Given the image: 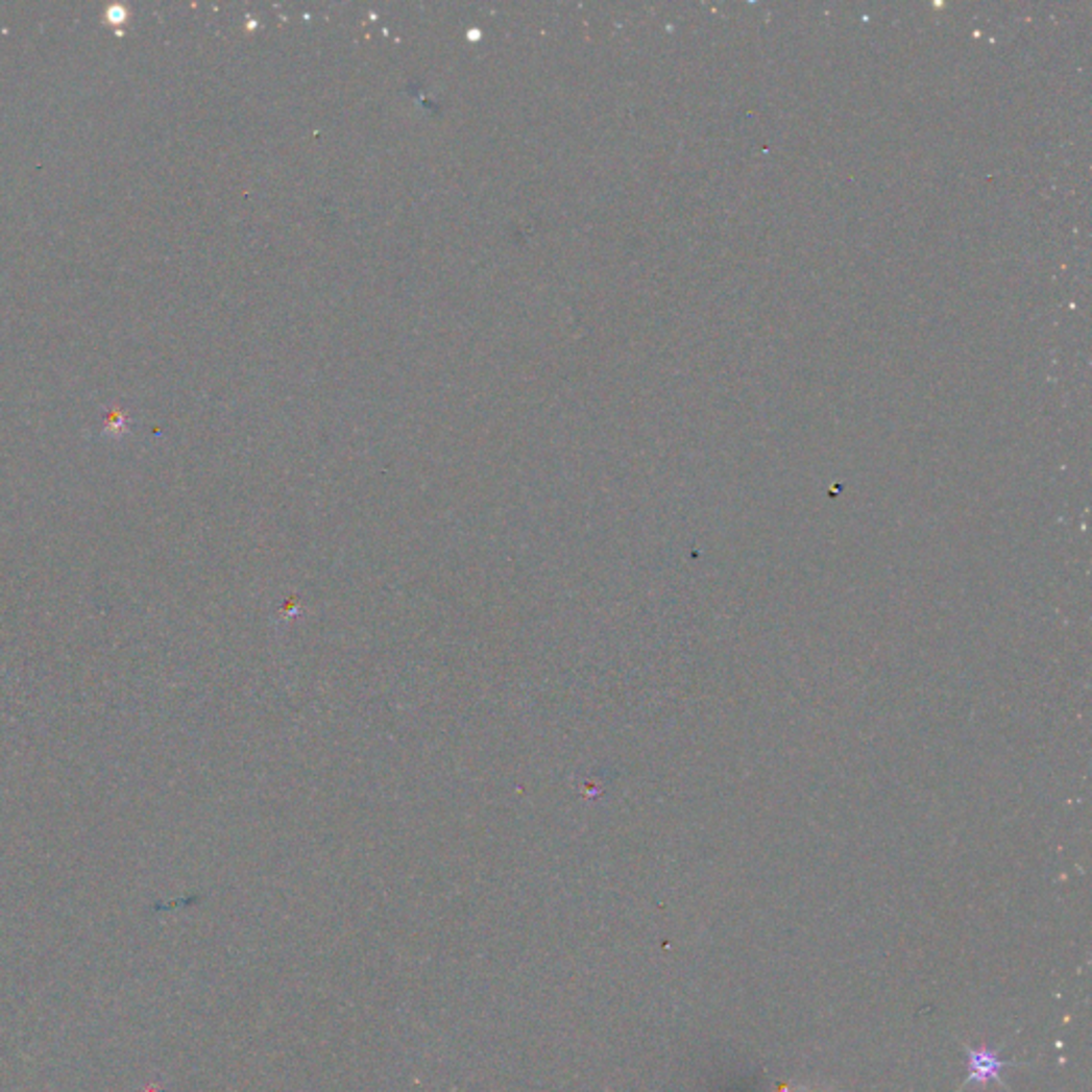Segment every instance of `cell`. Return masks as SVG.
<instances>
[{"label":"cell","instance_id":"3","mask_svg":"<svg viewBox=\"0 0 1092 1092\" xmlns=\"http://www.w3.org/2000/svg\"><path fill=\"white\" fill-rule=\"evenodd\" d=\"M107 20L114 22V24H122L126 20V9L120 7V5H114L110 11H107Z\"/></svg>","mask_w":1092,"mask_h":1092},{"label":"cell","instance_id":"2","mask_svg":"<svg viewBox=\"0 0 1092 1092\" xmlns=\"http://www.w3.org/2000/svg\"><path fill=\"white\" fill-rule=\"evenodd\" d=\"M126 424H128L126 416H124V414H122L120 410H112V412H110V418H107V427H105V432H114V434H124V432H126Z\"/></svg>","mask_w":1092,"mask_h":1092},{"label":"cell","instance_id":"1","mask_svg":"<svg viewBox=\"0 0 1092 1092\" xmlns=\"http://www.w3.org/2000/svg\"><path fill=\"white\" fill-rule=\"evenodd\" d=\"M967 1061H969V1077H967V1084H988L990 1079L999 1082L1005 1086V1082L1001 1079V1071L1008 1069V1067H1014L1016 1063H1005V1061H999V1054H996V1050L992 1048H979V1050H971L967 1048Z\"/></svg>","mask_w":1092,"mask_h":1092}]
</instances>
